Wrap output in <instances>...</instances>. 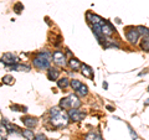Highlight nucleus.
Returning <instances> with one entry per match:
<instances>
[{
  "mask_svg": "<svg viewBox=\"0 0 149 140\" xmlns=\"http://www.w3.org/2000/svg\"><path fill=\"white\" fill-rule=\"evenodd\" d=\"M82 68V74L85 77H88V78H93V69L90 67V66H87V64H82L81 66Z\"/></svg>",
  "mask_w": 149,
  "mask_h": 140,
  "instance_id": "12",
  "label": "nucleus"
},
{
  "mask_svg": "<svg viewBox=\"0 0 149 140\" xmlns=\"http://www.w3.org/2000/svg\"><path fill=\"white\" fill-rule=\"evenodd\" d=\"M57 86L61 88V89H65L66 87L70 86V79L67 77H62L61 79H57Z\"/></svg>",
  "mask_w": 149,
  "mask_h": 140,
  "instance_id": "14",
  "label": "nucleus"
},
{
  "mask_svg": "<svg viewBox=\"0 0 149 140\" xmlns=\"http://www.w3.org/2000/svg\"><path fill=\"white\" fill-rule=\"evenodd\" d=\"M11 109L14 112H27V107H24V105H19V104H15V105H11Z\"/></svg>",
  "mask_w": 149,
  "mask_h": 140,
  "instance_id": "20",
  "label": "nucleus"
},
{
  "mask_svg": "<svg viewBox=\"0 0 149 140\" xmlns=\"http://www.w3.org/2000/svg\"><path fill=\"white\" fill-rule=\"evenodd\" d=\"M34 140H47V138H46V135L42 134V133H39L35 135V139Z\"/></svg>",
  "mask_w": 149,
  "mask_h": 140,
  "instance_id": "26",
  "label": "nucleus"
},
{
  "mask_svg": "<svg viewBox=\"0 0 149 140\" xmlns=\"http://www.w3.org/2000/svg\"><path fill=\"white\" fill-rule=\"evenodd\" d=\"M67 114H68V116H70V119H72L73 122H80V120L85 119V116H86V114L83 113L82 110L78 109V108L70 109Z\"/></svg>",
  "mask_w": 149,
  "mask_h": 140,
  "instance_id": "6",
  "label": "nucleus"
},
{
  "mask_svg": "<svg viewBox=\"0 0 149 140\" xmlns=\"http://www.w3.org/2000/svg\"><path fill=\"white\" fill-rule=\"evenodd\" d=\"M22 135H24L25 139H27V140H34V139H35V134H34V132H32V130H30V129L24 130V132H22Z\"/></svg>",
  "mask_w": 149,
  "mask_h": 140,
  "instance_id": "17",
  "label": "nucleus"
},
{
  "mask_svg": "<svg viewBox=\"0 0 149 140\" xmlns=\"http://www.w3.org/2000/svg\"><path fill=\"white\" fill-rule=\"evenodd\" d=\"M141 47H142V50H144V51H149V36H148V37H144V39L142 40Z\"/></svg>",
  "mask_w": 149,
  "mask_h": 140,
  "instance_id": "18",
  "label": "nucleus"
},
{
  "mask_svg": "<svg viewBox=\"0 0 149 140\" xmlns=\"http://www.w3.org/2000/svg\"><path fill=\"white\" fill-rule=\"evenodd\" d=\"M70 85H71V87H72V89H78V88H80V86L82 85V83L78 81V79H72L71 82H70Z\"/></svg>",
  "mask_w": 149,
  "mask_h": 140,
  "instance_id": "21",
  "label": "nucleus"
},
{
  "mask_svg": "<svg viewBox=\"0 0 149 140\" xmlns=\"http://www.w3.org/2000/svg\"><path fill=\"white\" fill-rule=\"evenodd\" d=\"M68 66L71 67L72 69H74V71H77V69H80V68H81L82 64L80 63V61H78L77 58H71V60L68 61Z\"/></svg>",
  "mask_w": 149,
  "mask_h": 140,
  "instance_id": "13",
  "label": "nucleus"
},
{
  "mask_svg": "<svg viewBox=\"0 0 149 140\" xmlns=\"http://www.w3.org/2000/svg\"><path fill=\"white\" fill-rule=\"evenodd\" d=\"M6 134H8V129L1 124L0 125V137L4 138V137H6Z\"/></svg>",
  "mask_w": 149,
  "mask_h": 140,
  "instance_id": "25",
  "label": "nucleus"
},
{
  "mask_svg": "<svg viewBox=\"0 0 149 140\" xmlns=\"http://www.w3.org/2000/svg\"><path fill=\"white\" fill-rule=\"evenodd\" d=\"M101 31L106 37H111L112 35L114 34V27L112 26V24L109 21L103 20V22L101 24Z\"/></svg>",
  "mask_w": 149,
  "mask_h": 140,
  "instance_id": "7",
  "label": "nucleus"
},
{
  "mask_svg": "<svg viewBox=\"0 0 149 140\" xmlns=\"http://www.w3.org/2000/svg\"><path fill=\"white\" fill-rule=\"evenodd\" d=\"M3 82L5 83V85L11 86L13 83H14V77H13V76H9V74H8V76H5V77L3 78Z\"/></svg>",
  "mask_w": 149,
  "mask_h": 140,
  "instance_id": "22",
  "label": "nucleus"
},
{
  "mask_svg": "<svg viewBox=\"0 0 149 140\" xmlns=\"http://www.w3.org/2000/svg\"><path fill=\"white\" fill-rule=\"evenodd\" d=\"M86 16H87V22L91 26L92 25H101L102 22H103V19L100 17L98 15H95V14H92V12H87Z\"/></svg>",
  "mask_w": 149,
  "mask_h": 140,
  "instance_id": "8",
  "label": "nucleus"
},
{
  "mask_svg": "<svg viewBox=\"0 0 149 140\" xmlns=\"http://www.w3.org/2000/svg\"><path fill=\"white\" fill-rule=\"evenodd\" d=\"M137 31L139 32V35H142L144 37H148L149 36V29L146 26H138L137 27Z\"/></svg>",
  "mask_w": 149,
  "mask_h": 140,
  "instance_id": "16",
  "label": "nucleus"
},
{
  "mask_svg": "<svg viewBox=\"0 0 149 140\" xmlns=\"http://www.w3.org/2000/svg\"><path fill=\"white\" fill-rule=\"evenodd\" d=\"M21 122L24 123V125H25V127H27V128H35L37 125V119L34 118V116H30V115L22 116Z\"/></svg>",
  "mask_w": 149,
  "mask_h": 140,
  "instance_id": "10",
  "label": "nucleus"
},
{
  "mask_svg": "<svg viewBox=\"0 0 149 140\" xmlns=\"http://www.w3.org/2000/svg\"><path fill=\"white\" fill-rule=\"evenodd\" d=\"M102 86H103V89H107V88H108V83L103 82V83H102Z\"/></svg>",
  "mask_w": 149,
  "mask_h": 140,
  "instance_id": "27",
  "label": "nucleus"
},
{
  "mask_svg": "<svg viewBox=\"0 0 149 140\" xmlns=\"http://www.w3.org/2000/svg\"><path fill=\"white\" fill-rule=\"evenodd\" d=\"M107 109H108L109 112H113L114 110V108H113V107H111V105H107Z\"/></svg>",
  "mask_w": 149,
  "mask_h": 140,
  "instance_id": "28",
  "label": "nucleus"
},
{
  "mask_svg": "<svg viewBox=\"0 0 149 140\" xmlns=\"http://www.w3.org/2000/svg\"><path fill=\"white\" fill-rule=\"evenodd\" d=\"M16 56L14 55V53H10V52H8L3 56V60H1V62L3 63H5L6 66H13V64H15L16 63Z\"/></svg>",
  "mask_w": 149,
  "mask_h": 140,
  "instance_id": "9",
  "label": "nucleus"
},
{
  "mask_svg": "<svg viewBox=\"0 0 149 140\" xmlns=\"http://www.w3.org/2000/svg\"><path fill=\"white\" fill-rule=\"evenodd\" d=\"M74 92H76V94H77V96L85 97V96H87V93H88V88H87L86 85H83V83H82V85L80 86V88H78V89H76Z\"/></svg>",
  "mask_w": 149,
  "mask_h": 140,
  "instance_id": "15",
  "label": "nucleus"
},
{
  "mask_svg": "<svg viewBox=\"0 0 149 140\" xmlns=\"http://www.w3.org/2000/svg\"><path fill=\"white\" fill-rule=\"evenodd\" d=\"M68 114L58 107H54L50 109V123L54 128H65L68 124Z\"/></svg>",
  "mask_w": 149,
  "mask_h": 140,
  "instance_id": "1",
  "label": "nucleus"
},
{
  "mask_svg": "<svg viewBox=\"0 0 149 140\" xmlns=\"http://www.w3.org/2000/svg\"><path fill=\"white\" fill-rule=\"evenodd\" d=\"M144 105H149V98H148L146 102H144Z\"/></svg>",
  "mask_w": 149,
  "mask_h": 140,
  "instance_id": "29",
  "label": "nucleus"
},
{
  "mask_svg": "<svg viewBox=\"0 0 149 140\" xmlns=\"http://www.w3.org/2000/svg\"><path fill=\"white\" fill-rule=\"evenodd\" d=\"M51 55L49 52H39L35 55L34 60H32V64L39 68V69H47L51 63Z\"/></svg>",
  "mask_w": 149,
  "mask_h": 140,
  "instance_id": "2",
  "label": "nucleus"
},
{
  "mask_svg": "<svg viewBox=\"0 0 149 140\" xmlns=\"http://www.w3.org/2000/svg\"><path fill=\"white\" fill-rule=\"evenodd\" d=\"M58 74H60V71L57 68H54V67L47 68V78L50 81H56L58 78Z\"/></svg>",
  "mask_w": 149,
  "mask_h": 140,
  "instance_id": "11",
  "label": "nucleus"
},
{
  "mask_svg": "<svg viewBox=\"0 0 149 140\" xmlns=\"http://www.w3.org/2000/svg\"><path fill=\"white\" fill-rule=\"evenodd\" d=\"M139 32L137 31V27L134 29V27L129 26L127 27V30H125V37H127V40L129 41L130 44H138V39H139Z\"/></svg>",
  "mask_w": 149,
  "mask_h": 140,
  "instance_id": "4",
  "label": "nucleus"
},
{
  "mask_svg": "<svg viewBox=\"0 0 149 140\" xmlns=\"http://www.w3.org/2000/svg\"><path fill=\"white\" fill-rule=\"evenodd\" d=\"M85 140H102V138H101V135L97 133H90L85 138Z\"/></svg>",
  "mask_w": 149,
  "mask_h": 140,
  "instance_id": "19",
  "label": "nucleus"
},
{
  "mask_svg": "<svg viewBox=\"0 0 149 140\" xmlns=\"http://www.w3.org/2000/svg\"><path fill=\"white\" fill-rule=\"evenodd\" d=\"M128 130H129V133H130V137H132V140H137L138 139V135L137 133L133 130V128L130 127V125H128Z\"/></svg>",
  "mask_w": 149,
  "mask_h": 140,
  "instance_id": "24",
  "label": "nucleus"
},
{
  "mask_svg": "<svg viewBox=\"0 0 149 140\" xmlns=\"http://www.w3.org/2000/svg\"><path fill=\"white\" fill-rule=\"evenodd\" d=\"M80 107H81V100L74 94H70L68 97L62 98L60 100V108L62 109H74V108H80Z\"/></svg>",
  "mask_w": 149,
  "mask_h": 140,
  "instance_id": "3",
  "label": "nucleus"
},
{
  "mask_svg": "<svg viewBox=\"0 0 149 140\" xmlns=\"http://www.w3.org/2000/svg\"><path fill=\"white\" fill-rule=\"evenodd\" d=\"M147 91H148V92H149V86H148V89H147Z\"/></svg>",
  "mask_w": 149,
  "mask_h": 140,
  "instance_id": "30",
  "label": "nucleus"
},
{
  "mask_svg": "<svg viewBox=\"0 0 149 140\" xmlns=\"http://www.w3.org/2000/svg\"><path fill=\"white\" fill-rule=\"evenodd\" d=\"M22 10H24V5H22L21 3H16L15 5H14V11H16L17 14H20Z\"/></svg>",
  "mask_w": 149,
  "mask_h": 140,
  "instance_id": "23",
  "label": "nucleus"
},
{
  "mask_svg": "<svg viewBox=\"0 0 149 140\" xmlns=\"http://www.w3.org/2000/svg\"><path fill=\"white\" fill-rule=\"evenodd\" d=\"M66 55H65L63 52H61V51H56V52L52 55V61L55 62V64H57V66H66L67 64V61H66Z\"/></svg>",
  "mask_w": 149,
  "mask_h": 140,
  "instance_id": "5",
  "label": "nucleus"
}]
</instances>
